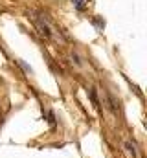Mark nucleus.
Masks as SVG:
<instances>
[{"label":"nucleus","mask_w":147,"mask_h":158,"mask_svg":"<svg viewBox=\"0 0 147 158\" xmlns=\"http://www.w3.org/2000/svg\"><path fill=\"white\" fill-rule=\"evenodd\" d=\"M19 64H20V66H22V68H24V70H26L28 74H32V68H30V66H28V64H26L24 61H19Z\"/></svg>","instance_id":"7ed1b4c3"},{"label":"nucleus","mask_w":147,"mask_h":158,"mask_svg":"<svg viewBox=\"0 0 147 158\" xmlns=\"http://www.w3.org/2000/svg\"><path fill=\"white\" fill-rule=\"evenodd\" d=\"M33 20H35L37 28H39V31H40V35H44L46 39L48 37H52V31H50V26L46 24V20L40 17V15H37V17H33Z\"/></svg>","instance_id":"f257e3e1"},{"label":"nucleus","mask_w":147,"mask_h":158,"mask_svg":"<svg viewBox=\"0 0 147 158\" xmlns=\"http://www.w3.org/2000/svg\"><path fill=\"white\" fill-rule=\"evenodd\" d=\"M74 7H75L77 11H85V7H86V0H74Z\"/></svg>","instance_id":"f03ea898"}]
</instances>
